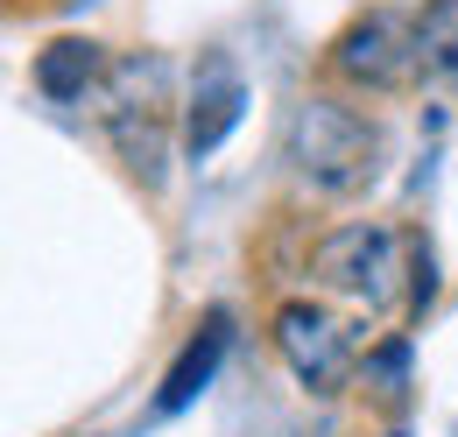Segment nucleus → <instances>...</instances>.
Listing matches in <instances>:
<instances>
[{
	"instance_id": "f257e3e1",
	"label": "nucleus",
	"mask_w": 458,
	"mask_h": 437,
	"mask_svg": "<svg viewBox=\"0 0 458 437\" xmlns=\"http://www.w3.org/2000/svg\"><path fill=\"white\" fill-rule=\"evenodd\" d=\"M283 156L318 198H360L381 176V127L339 92H310L289 113Z\"/></svg>"
},
{
	"instance_id": "f03ea898",
	"label": "nucleus",
	"mask_w": 458,
	"mask_h": 437,
	"mask_svg": "<svg viewBox=\"0 0 458 437\" xmlns=\"http://www.w3.org/2000/svg\"><path fill=\"white\" fill-rule=\"evenodd\" d=\"M99 127H106L114 156L127 163V176L141 191H163L170 149L183 134H170V64L156 50H134L106 71V85H99Z\"/></svg>"
},
{
	"instance_id": "7ed1b4c3",
	"label": "nucleus",
	"mask_w": 458,
	"mask_h": 437,
	"mask_svg": "<svg viewBox=\"0 0 458 437\" xmlns=\"http://www.w3.org/2000/svg\"><path fill=\"white\" fill-rule=\"evenodd\" d=\"M310 275L360 311H395L402 275H416V240H402L395 218H345L310 247Z\"/></svg>"
},
{
	"instance_id": "20e7f679",
	"label": "nucleus",
	"mask_w": 458,
	"mask_h": 437,
	"mask_svg": "<svg viewBox=\"0 0 458 437\" xmlns=\"http://www.w3.org/2000/svg\"><path fill=\"white\" fill-rule=\"evenodd\" d=\"M325 78L345 85V92H374V99L416 85V14L388 7V0L360 7L339 36L325 43Z\"/></svg>"
},
{
	"instance_id": "39448f33",
	"label": "nucleus",
	"mask_w": 458,
	"mask_h": 437,
	"mask_svg": "<svg viewBox=\"0 0 458 437\" xmlns=\"http://www.w3.org/2000/svg\"><path fill=\"white\" fill-rule=\"evenodd\" d=\"M268 338H276L283 367L310 388V395H339V388L352 381V367H360V338H352V325H345L339 311L310 304V296H289L283 311L268 318Z\"/></svg>"
},
{
	"instance_id": "423d86ee",
	"label": "nucleus",
	"mask_w": 458,
	"mask_h": 437,
	"mask_svg": "<svg viewBox=\"0 0 458 437\" xmlns=\"http://www.w3.org/2000/svg\"><path fill=\"white\" fill-rule=\"evenodd\" d=\"M106 71H114V56H106V43H92V36H57V43H43L36 64H29L36 92H43V99H57V107L99 99Z\"/></svg>"
},
{
	"instance_id": "0eeeda50",
	"label": "nucleus",
	"mask_w": 458,
	"mask_h": 437,
	"mask_svg": "<svg viewBox=\"0 0 458 437\" xmlns=\"http://www.w3.org/2000/svg\"><path fill=\"white\" fill-rule=\"evenodd\" d=\"M233 346V318L226 311H205V325L183 338V353L170 360V374H163V395H156V409L163 416H176V409H191L205 388H212V374H219V360H226Z\"/></svg>"
},
{
	"instance_id": "6e6552de",
	"label": "nucleus",
	"mask_w": 458,
	"mask_h": 437,
	"mask_svg": "<svg viewBox=\"0 0 458 437\" xmlns=\"http://www.w3.org/2000/svg\"><path fill=\"white\" fill-rule=\"evenodd\" d=\"M240 107H247V85L233 78L226 64H212V71L198 78V92L183 99V156H212L233 127H240Z\"/></svg>"
},
{
	"instance_id": "1a4fd4ad",
	"label": "nucleus",
	"mask_w": 458,
	"mask_h": 437,
	"mask_svg": "<svg viewBox=\"0 0 458 437\" xmlns=\"http://www.w3.org/2000/svg\"><path fill=\"white\" fill-rule=\"evenodd\" d=\"M416 85L458 99V0H423L416 7Z\"/></svg>"
},
{
	"instance_id": "9d476101",
	"label": "nucleus",
	"mask_w": 458,
	"mask_h": 437,
	"mask_svg": "<svg viewBox=\"0 0 458 437\" xmlns=\"http://www.w3.org/2000/svg\"><path fill=\"white\" fill-rule=\"evenodd\" d=\"M395 437H402V431H395Z\"/></svg>"
}]
</instances>
